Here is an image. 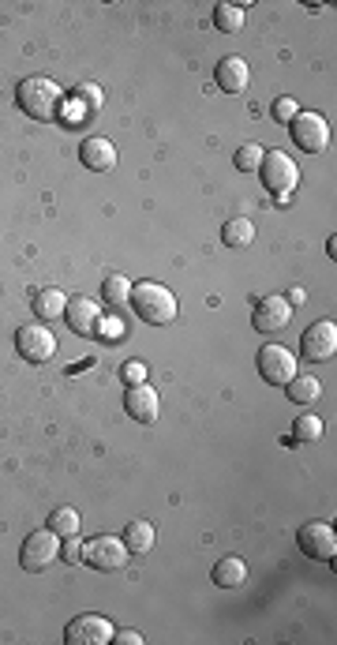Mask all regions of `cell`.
Listing matches in <instances>:
<instances>
[{
    "instance_id": "obj_2",
    "label": "cell",
    "mask_w": 337,
    "mask_h": 645,
    "mask_svg": "<svg viewBox=\"0 0 337 645\" xmlns=\"http://www.w3.org/2000/svg\"><path fill=\"white\" fill-rule=\"evenodd\" d=\"M132 304L139 311V319H147L154 326H165L176 319V311H180V304H176V296L157 286V281H139V286H132Z\"/></svg>"
},
{
    "instance_id": "obj_9",
    "label": "cell",
    "mask_w": 337,
    "mask_h": 645,
    "mask_svg": "<svg viewBox=\"0 0 337 645\" xmlns=\"http://www.w3.org/2000/svg\"><path fill=\"white\" fill-rule=\"evenodd\" d=\"M300 353L308 360H330L337 353V323L333 319H318L303 330L300 338Z\"/></svg>"
},
{
    "instance_id": "obj_6",
    "label": "cell",
    "mask_w": 337,
    "mask_h": 645,
    "mask_svg": "<svg viewBox=\"0 0 337 645\" xmlns=\"http://www.w3.org/2000/svg\"><path fill=\"white\" fill-rule=\"evenodd\" d=\"M127 548H124V541L120 537H94L87 548H83V559L94 566V571H105V574H112V571H120V566H127Z\"/></svg>"
},
{
    "instance_id": "obj_20",
    "label": "cell",
    "mask_w": 337,
    "mask_h": 645,
    "mask_svg": "<svg viewBox=\"0 0 337 645\" xmlns=\"http://www.w3.org/2000/svg\"><path fill=\"white\" fill-rule=\"evenodd\" d=\"M124 548L127 552H135V556L150 552L154 548V526L150 522H127L124 526Z\"/></svg>"
},
{
    "instance_id": "obj_14",
    "label": "cell",
    "mask_w": 337,
    "mask_h": 645,
    "mask_svg": "<svg viewBox=\"0 0 337 645\" xmlns=\"http://www.w3.org/2000/svg\"><path fill=\"white\" fill-rule=\"evenodd\" d=\"M288 319H293V304H288L285 296L270 293L255 304V330H263V334H270V330H285Z\"/></svg>"
},
{
    "instance_id": "obj_13",
    "label": "cell",
    "mask_w": 337,
    "mask_h": 645,
    "mask_svg": "<svg viewBox=\"0 0 337 645\" xmlns=\"http://www.w3.org/2000/svg\"><path fill=\"white\" fill-rule=\"evenodd\" d=\"M124 409L139 424H154L157 413H162V398H157V390L150 383H132L127 387V395H124Z\"/></svg>"
},
{
    "instance_id": "obj_5",
    "label": "cell",
    "mask_w": 337,
    "mask_h": 645,
    "mask_svg": "<svg viewBox=\"0 0 337 645\" xmlns=\"http://www.w3.org/2000/svg\"><path fill=\"white\" fill-rule=\"evenodd\" d=\"M15 353H19L23 360H30V365H45V360L57 353L53 330L45 323H23L19 330H15Z\"/></svg>"
},
{
    "instance_id": "obj_28",
    "label": "cell",
    "mask_w": 337,
    "mask_h": 645,
    "mask_svg": "<svg viewBox=\"0 0 337 645\" xmlns=\"http://www.w3.org/2000/svg\"><path fill=\"white\" fill-rule=\"evenodd\" d=\"M296 113H300V105H296L293 98H278V102H274V120L293 124V120H296Z\"/></svg>"
},
{
    "instance_id": "obj_29",
    "label": "cell",
    "mask_w": 337,
    "mask_h": 645,
    "mask_svg": "<svg viewBox=\"0 0 337 645\" xmlns=\"http://www.w3.org/2000/svg\"><path fill=\"white\" fill-rule=\"evenodd\" d=\"M83 548H87V544H79V537H68V544L60 548L64 563H83Z\"/></svg>"
},
{
    "instance_id": "obj_15",
    "label": "cell",
    "mask_w": 337,
    "mask_h": 645,
    "mask_svg": "<svg viewBox=\"0 0 337 645\" xmlns=\"http://www.w3.org/2000/svg\"><path fill=\"white\" fill-rule=\"evenodd\" d=\"M79 162H83L90 173H109L112 165H117V147L102 135H90V139L79 143Z\"/></svg>"
},
{
    "instance_id": "obj_27",
    "label": "cell",
    "mask_w": 337,
    "mask_h": 645,
    "mask_svg": "<svg viewBox=\"0 0 337 645\" xmlns=\"http://www.w3.org/2000/svg\"><path fill=\"white\" fill-rule=\"evenodd\" d=\"M75 102L83 105V113H90V117H94V113H98V109H102L105 94H102V87H98V83H83V87L75 90Z\"/></svg>"
},
{
    "instance_id": "obj_25",
    "label": "cell",
    "mask_w": 337,
    "mask_h": 645,
    "mask_svg": "<svg viewBox=\"0 0 337 645\" xmlns=\"http://www.w3.org/2000/svg\"><path fill=\"white\" fill-rule=\"evenodd\" d=\"M102 296L109 304H124V301H132V281H127L124 274H109L105 281H102Z\"/></svg>"
},
{
    "instance_id": "obj_1",
    "label": "cell",
    "mask_w": 337,
    "mask_h": 645,
    "mask_svg": "<svg viewBox=\"0 0 337 645\" xmlns=\"http://www.w3.org/2000/svg\"><path fill=\"white\" fill-rule=\"evenodd\" d=\"M15 102H19L23 113H30L34 120H57L64 109V90L60 83L45 80V75H30V80L19 83L15 90Z\"/></svg>"
},
{
    "instance_id": "obj_7",
    "label": "cell",
    "mask_w": 337,
    "mask_h": 645,
    "mask_svg": "<svg viewBox=\"0 0 337 645\" xmlns=\"http://www.w3.org/2000/svg\"><path fill=\"white\" fill-rule=\"evenodd\" d=\"M293 139L300 150L308 154H323L330 147V124L323 113H296L293 120Z\"/></svg>"
},
{
    "instance_id": "obj_32",
    "label": "cell",
    "mask_w": 337,
    "mask_h": 645,
    "mask_svg": "<svg viewBox=\"0 0 337 645\" xmlns=\"http://www.w3.org/2000/svg\"><path fill=\"white\" fill-rule=\"evenodd\" d=\"M303 301H308V293H303L300 286H296V289H288V304H303Z\"/></svg>"
},
{
    "instance_id": "obj_22",
    "label": "cell",
    "mask_w": 337,
    "mask_h": 645,
    "mask_svg": "<svg viewBox=\"0 0 337 645\" xmlns=\"http://www.w3.org/2000/svg\"><path fill=\"white\" fill-rule=\"evenodd\" d=\"M323 439V420L315 413H300L293 424V443H318Z\"/></svg>"
},
{
    "instance_id": "obj_30",
    "label": "cell",
    "mask_w": 337,
    "mask_h": 645,
    "mask_svg": "<svg viewBox=\"0 0 337 645\" xmlns=\"http://www.w3.org/2000/svg\"><path fill=\"white\" fill-rule=\"evenodd\" d=\"M120 375H124V383H142L147 380V368H142L139 360H127V365L120 368Z\"/></svg>"
},
{
    "instance_id": "obj_11",
    "label": "cell",
    "mask_w": 337,
    "mask_h": 645,
    "mask_svg": "<svg viewBox=\"0 0 337 645\" xmlns=\"http://www.w3.org/2000/svg\"><path fill=\"white\" fill-rule=\"evenodd\" d=\"M300 552L311 556L318 563H333L337 556V537H333V526L326 522H308L300 529Z\"/></svg>"
},
{
    "instance_id": "obj_4",
    "label": "cell",
    "mask_w": 337,
    "mask_h": 645,
    "mask_svg": "<svg viewBox=\"0 0 337 645\" xmlns=\"http://www.w3.org/2000/svg\"><path fill=\"white\" fill-rule=\"evenodd\" d=\"M57 559H60V537L53 529H38V533H30V537L23 541V552H19L23 571L42 574V571H50Z\"/></svg>"
},
{
    "instance_id": "obj_26",
    "label": "cell",
    "mask_w": 337,
    "mask_h": 645,
    "mask_svg": "<svg viewBox=\"0 0 337 645\" xmlns=\"http://www.w3.org/2000/svg\"><path fill=\"white\" fill-rule=\"evenodd\" d=\"M263 158H266V150H263L259 143H244V147L236 150V158H233V162H236V169H240V173H259Z\"/></svg>"
},
{
    "instance_id": "obj_23",
    "label": "cell",
    "mask_w": 337,
    "mask_h": 645,
    "mask_svg": "<svg viewBox=\"0 0 337 645\" xmlns=\"http://www.w3.org/2000/svg\"><path fill=\"white\" fill-rule=\"evenodd\" d=\"M50 529L57 533V537H79V511H72V507H60V511H53L50 514Z\"/></svg>"
},
{
    "instance_id": "obj_3",
    "label": "cell",
    "mask_w": 337,
    "mask_h": 645,
    "mask_svg": "<svg viewBox=\"0 0 337 645\" xmlns=\"http://www.w3.org/2000/svg\"><path fill=\"white\" fill-rule=\"evenodd\" d=\"M259 177H263V184H266V192H274L281 203L288 199V192L300 184V169H296V162L288 158L285 150H270L266 158H263V165H259Z\"/></svg>"
},
{
    "instance_id": "obj_24",
    "label": "cell",
    "mask_w": 337,
    "mask_h": 645,
    "mask_svg": "<svg viewBox=\"0 0 337 645\" xmlns=\"http://www.w3.org/2000/svg\"><path fill=\"white\" fill-rule=\"evenodd\" d=\"M214 27L225 30V35H236V30L244 27V8L240 4H218L214 8Z\"/></svg>"
},
{
    "instance_id": "obj_8",
    "label": "cell",
    "mask_w": 337,
    "mask_h": 645,
    "mask_svg": "<svg viewBox=\"0 0 337 645\" xmlns=\"http://www.w3.org/2000/svg\"><path fill=\"white\" fill-rule=\"evenodd\" d=\"M259 375L266 383L285 387L296 375V353H288L285 345H263L259 349Z\"/></svg>"
},
{
    "instance_id": "obj_21",
    "label": "cell",
    "mask_w": 337,
    "mask_h": 645,
    "mask_svg": "<svg viewBox=\"0 0 337 645\" xmlns=\"http://www.w3.org/2000/svg\"><path fill=\"white\" fill-rule=\"evenodd\" d=\"M221 241L229 248H248L255 241V226L248 218H233V222H225V229H221Z\"/></svg>"
},
{
    "instance_id": "obj_16",
    "label": "cell",
    "mask_w": 337,
    "mask_h": 645,
    "mask_svg": "<svg viewBox=\"0 0 337 645\" xmlns=\"http://www.w3.org/2000/svg\"><path fill=\"white\" fill-rule=\"evenodd\" d=\"M248 80H251V72H248V65H244L240 57H225V60H218L214 83H218L225 94H244V90H248Z\"/></svg>"
},
{
    "instance_id": "obj_17",
    "label": "cell",
    "mask_w": 337,
    "mask_h": 645,
    "mask_svg": "<svg viewBox=\"0 0 337 645\" xmlns=\"http://www.w3.org/2000/svg\"><path fill=\"white\" fill-rule=\"evenodd\" d=\"M214 586L218 589H240L248 581V563L240 556H225L221 563H214Z\"/></svg>"
},
{
    "instance_id": "obj_10",
    "label": "cell",
    "mask_w": 337,
    "mask_h": 645,
    "mask_svg": "<svg viewBox=\"0 0 337 645\" xmlns=\"http://www.w3.org/2000/svg\"><path fill=\"white\" fill-rule=\"evenodd\" d=\"M112 623L105 616H79L68 623V631H64V641L68 645H109L112 641Z\"/></svg>"
},
{
    "instance_id": "obj_31",
    "label": "cell",
    "mask_w": 337,
    "mask_h": 645,
    "mask_svg": "<svg viewBox=\"0 0 337 645\" xmlns=\"http://www.w3.org/2000/svg\"><path fill=\"white\" fill-rule=\"evenodd\" d=\"M112 641H120V645H142V634H135V631H120V634H112Z\"/></svg>"
},
{
    "instance_id": "obj_19",
    "label": "cell",
    "mask_w": 337,
    "mask_h": 645,
    "mask_svg": "<svg viewBox=\"0 0 337 645\" xmlns=\"http://www.w3.org/2000/svg\"><path fill=\"white\" fill-rule=\"evenodd\" d=\"M285 390H288V398H293L296 405H311V402H318V395H323V383L315 380V375H293V380L285 383Z\"/></svg>"
},
{
    "instance_id": "obj_18",
    "label": "cell",
    "mask_w": 337,
    "mask_h": 645,
    "mask_svg": "<svg viewBox=\"0 0 337 645\" xmlns=\"http://www.w3.org/2000/svg\"><path fill=\"white\" fill-rule=\"evenodd\" d=\"M64 308H68V293L64 289H42L34 296V316L42 323H57L64 316Z\"/></svg>"
},
{
    "instance_id": "obj_12",
    "label": "cell",
    "mask_w": 337,
    "mask_h": 645,
    "mask_svg": "<svg viewBox=\"0 0 337 645\" xmlns=\"http://www.w3.org/2000/svg\"><path fill=\"white\" fill-rule=\"evenodd\" d=\"M64 319H68V326L75 330L79 338H90V334H98L102 308H98V301H90V296H68Z\"/></svg>"
}]
</instances>
